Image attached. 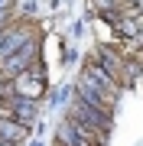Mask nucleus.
Returning <instances> with one entry per match:
<instances>
[{
	"instance_id": "f257e3e1",
	"label": "nucleus",
	"mask_w": 143,
	"mask_h": 146,
	"mask_svg": "<svg viewBox=\"0 0 143 146\" xmlns=\"http://www.w3.org/2000/svg\"><path fill=\"white\" fill-rule=\"evenodd\" d=\"M43 91H46V78H43L39 62L33 68H26V72L13 75V78L7 81V88H3V94H16V98H29V101H39Z\"/></svg>"
},
{
	"instance_id": "f03ea898",
	"label": "nucleus",
	"mask_w": 143,
	"mask_h": 146,
	"mask_svg": "<svg viewBox=\"0 0 143 146\" xmlns=\"http://www.w3.org/2000/svg\"><path fill=\"white\" fill-rule=\"evenodd\" d=\"M81 84H88V88H94L101 98H111V101H117L120 98V91H124V84L114 78L111 72H107L104 65L101 62H94V58H91V62L85 65V75H81Z\"/></svg>"
},
{
	"instance_id": "7ed1b4c3",
	"label": "nucleus",
	"mask_w": 143,
	"mask_h": 146,
	"mask_svg": "<svg viewBox=\"0 0 143 146\" xmlns=\"http://www.w3.org/2000/svg\"><path fill=\"white\" fill-rule=\"evenodd\" d=\"M36 62H39V36H33L23 49H16L10 58H3V62H0V75L10 81L13 75H20V72H26V68H33Z\"/></svg>"
},
{
	"instance_id": "20e7f679",
	"label": "nucleus",
	"mask_w": 143,
	"mask_h": 146,
	"mask_svg": "<svg viewBox=\"0 0 143 146\" xmlns=\"http://www.w3.org/2000/svg\"><path fill=\"white\" fill-rule=\"evenodd\" d=\"M69 120H75V123H85V127H94V130H104V133H111V117H107V114H101V110H94V107H88L85 101H78V98H75V104L69 107Z\"/></svg>"
},
{
	"instance_id": "39448f33",
	"label": "nucleus",
	"mask_w": 143,
	"mask_h": 146,
	"mask_svg": "<svg viewBox=\"0 0 143 146\" xmlns=\"http://www.w3.org/2000/svg\"><path fill=\"white\" fill-rule=\"evenodd\" d=\"M0 117H13L16 123H36V101L29 98H16V94H7V107H0Z\"/></svg>"
},
{
	"instance_id": "423d86ee",
	"label": "nucleus",
	"mask_w": 143,
	"mask_h": 146,
	"mask_svg": "<svg viewBox=\"0 0 143 146\" xmlns=\"http://www.w3.org/2000/svg\"><path fill=\"white\" fill-rule=\"evenodd\" d=\"M75 98H78V101H85L88 107L101 110V114H107V117L114 114V104H117V101H111V98H101L94 88H88V84H81V81H78V91H75Z\"/></svg>"
},
{
	"instance_id": "0eeeda50",
	"label": "nucleus",
	"mask_w": 143,
	"mask_h": 146,
	"mask_svg": "<svg viewBox=\"0 0 143 146\" xmlns=\"http://www.w3.org/2000/svg\"><path fill=\"white\" fill-rule=\"evenodd\" d=\"M26 136H29V127H26V123H16L13 117H0V140L20 146Z\"/></svg>"
},
{
	"instance_id": "6e6552de",
	"label": "nucleus",
	"mask_w": 143,
	"mask_h": 146,
	"mask_svg": "<svg viewBox=\"0 0 143 146\" xmlns=\"http://www.w3.org/2000/svg\"><path fill=\"white\" fill-rule=\"evenodd\" d=\"M55 146H94V143H88V140H81L78 133L72 130V123L65 120L62 127L55 130Z\"/></svg>"
},
{
	"instance_id": "1a4fd4ad",
	"label": "nucleus",
	"mask_w": 143,
	"mask_h": 146,
	"mask_svg": "<svg viewBox=\"0 0 143 146\" xmlns=\"http://www.w3.org/2000/svg\"><path fill=\"white\" fill-rule=\"evenodd\" d=\"M0 146H13V143H7V140H0Z\"/></svg>"
}]
</instances>
